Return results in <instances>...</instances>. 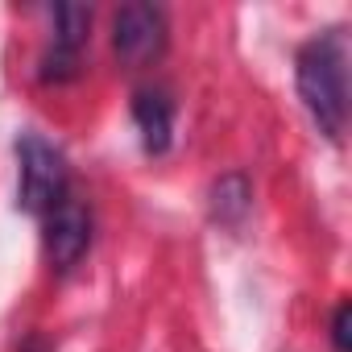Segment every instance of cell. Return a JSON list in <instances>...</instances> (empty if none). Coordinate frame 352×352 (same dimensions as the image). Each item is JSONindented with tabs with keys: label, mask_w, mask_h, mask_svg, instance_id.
Wrapping results in <instances>:
<instances>
[{
	"label": "cell",
	"mask_w": 352,
	"mask_h": 352,
	"mask_svg": "<svg viewBox=\"0 0 352 352\" xmlns=\"http://www.w3.org/2000/svg\"><path fill=\"white\" fill-rule=\"evenodd\" d=\"M298 100L327 141H340L348 120V46L340 30L311 38L294 58Z\"/></svg>",
	"instance_id": "1"
},
{
	"label": "cell",
	"mask_w": 352,
	"mask_h": 352,
	"mask_svg": "<svg viewBox=\"0 0 352 352\" xmlns=\"http://www.w3.org/2000/svg\"><path fill=\"white\" fill-rule=\"evenodd\" d=\"M17 162H21V183H17V208L30 216H46L71 195V170L58 145H50L38 133L17 137Z\"/></svg>",
	"instance_id": "2"
},
{
	"label": "cell",
	"mask_w": 352,
	"mask_h": 352,
	"mask_svg": "<svg viewBox=\"0 0 352 352\" xmlns=\"http://www.w3.org/2000/svg\"><path fill=\"white\" fill-rule=\"evenodd\" d=\"M112 46H116L120 63L149 67L166 50V13L157 5H145V0L124 5L112 21Z\"/></svg>",
	"instance_id": "3"
},
{
	"label": "cell",
	"mask_w": 352,
	"mask_h": 352,
	"mask_svg": "<svg viewBox=\"0 0 352 352\" xmlns=\"http://www.w3.org/2000/svg\"><path fill=\"white\" fill-rule=\"evenodd\" d=\"M87 245H91V212L83 208V199L67 195L58 208H50L42 216V249H46V261L54 270L79 265Z\"/></svg>",
	"instance_id": "4"
},
{
	"label": "cell",
	"mask_w": 352,
	"mask_h": 352,
	"mask_svg": "<svg viewBox=\"0 0 352 352\" xmlns=\"http://www.w3.org/2000/svg\"><path fill=\"white\" fill-rule=\"evenodd\" d=\"M87 30H91V9L87 5H58L54 9V42L42 54V71H38L42 83H67V79L79 75Z\"/></svg>",
	"instance_id": "5"
},
{
	"label": "cell",
	"mask_w": 352,
	"mask_h": 352,
	"mask_svg": "<svg viewBox=\"0 0 352 352\" xmlns=\"http://www.w3.org/2000/svg\"><path fill=\"white\" fill-rule=\"evenodd\" d=\"M133 124L141 133L145 153L162 157L174 141V100L162 87H137L133 91Z\"/></svg>",
	"instance_id": "6"
},
{
	"label": "cell",
	"mask_w": 352,
	"mask_h": 352,
	"mask_svg": "<svg viewBox=\"0 0 352 352\" xmlns=\"http://www.w3.org/2000/svg\"><path fill=\"white\" fill-rule=\"evenodd\" d=\"M249 199H253V191L245 183V174H224L212 187V220L224 228H236L249 216Z\"/></svg>",
	"instance_id": "7"
},
{
	"label": "cell",
	"mask_w": 352,
	"mask_h": 352,
	"mask_svg": "<svg viewBox=\"0 0 352 352\" xmlns=\"http://www.w3.org/2000/svg\"><path fill=\"white\" fill-rule=\"evenodd\" d=\"M331 348L336 352H352V307L340 302L331 315Z\"/></svg>",
	"instance_id": "8"
}]
</instances>
